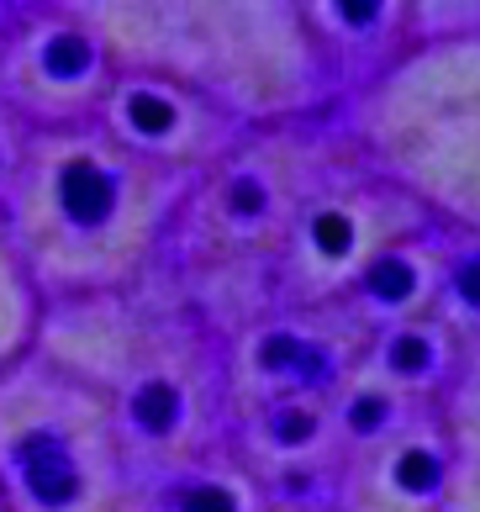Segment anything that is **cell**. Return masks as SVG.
<instances>
[{"instance_id": "7c38bea8", "label": "cell", "mask_w": 480, "mask_h": 512, "mask_svg": "<svg viewBox=\"0 0 480 512\" xmlns=\"http://www.w3.org/2000/svg\"><path fill=\"white\" fill-rule=\"evenodd\" d=\"M259 206H264V191H259V185H248V180H238L233 185V212H259Z\"/></svg>"}, {"instance_id": "8992f818", "label": "cell", "mask_w": 480, "mask_h": 512, "mask_svg": "<svg viewBox=\"0 0 480 512\" xmlns=\"http://www.w3.org/2000/svg\"><path fill=\"white\" fill-rule=\"evenodd\" d=\"M264 365H270V370H285V365H291V370H296V365H317V359L306 354L296 338L280 333V338H270V344H264Z\"/></svg>"}, {"instance_id": "7a4b0ae2", "label": "cell", "mask_w": 480, "mask_h": 512, "mask_svg": "<svg viewBox=\"0 0 480 512\" xmlns=\"http://www.w3.org/2000/svg\"><path fill=\"white\" fill-rule=\"evenodd\" d=\"M64 212L74 217V222H85V227H95V222H106V212H111V180L101 175L95 164H69L64 169Z\"/></svg>"}, {"instance_id": "ba28073f", "label": "cell", "mask_w": 480, "mask_h": 512, "mask_svg": "<svg viewBox=\"0 0 480 512\" xmlns=\"http://www.w3.org/2000/svg\"><path fill=\"white\" fill-rule=\"evenodd\" d=\"M407 286H412V270H407V264H375V291L407 296Z\"/></svg>"}, {"instance_id": "9c48e42d", "label": "cell", "mask_w": 480, "mask_h": 512, "mask_svg": "<svg viewBox=\"0 0 480 512\" xmlns=\"http://www.w3.org/2000/svg\"><path fill=\"white\" fill-rule=\"evenodd\" d=\"M422 365H428V344H422V338H401V344H396V370L417 375Z\"/></svg>"}, {"instance_id": "6da1fadb", "label": "cell", "mask_w": 480, "mask_h": 512, "mask_svg": "<svg viewBox=\"0 0 480 512\" xmlns=\"http://www.w3.org/2000/svg\"><path fill=\"white\" fill-rule=\"evenodd\" d=\"M22 465H27V486L48 507H64L74 497V465H69V454L59 449V439H43V433L22 439Z\"/></svg>"}, {"instance_id": "9a60e30c", "label": "cell", "mask_w": 480, "mask_h": 512, "mask_svg": "<svg viewBox=\"0 0 480 512\" xmlns=\"http://www.w3.org/2000/svg\"><path fill=\"white\" fill-rule=\"evenodd\" d=\"M306 433H312L306 417H280V439H306Z\"/></svg>"}, {"instance_id": "30bf717a", "label": "cell", "mask_w": 480, "mask_h": 512, "mask_svg": "<svg viewBox=\"0 0 480 512\" xmlns=\"http://www.w3.org/2000/svg\"><path fill=\"white\" fill-rule=\"evenodd\" d=\"M401 481H407L412 491H417V486H433V481H438V465L428 460V454H412V460L401 465Z\"/></svg>"}, {"instance_id": "52a82bcc", "label": "cell", "mask_w": 480, "mask_h": 512, "mask_svg": "<svg viewBox=\"0 0 480 512\" xmlns=\"http://www.w3.org/2000/svg\"><path fill=\"white\" fill-rule=\"evenodd\" d=\"M185 512H238V507L222 486H196V491H185Z\"/></svg>"}, {"instance_id": "8fae6325", "label": "cell", "mask_w": 480, "mask_h": 512, "mask_svg": "<svg viewBox=\"0 0 480 512\" xmlns=\"http://www.w3.org/2000/svg\"><path fill=\"white\" fill-rule=\"evenodd\" d=\"M317 238H322V249H328V254L349 249V222H338V217H322V222H317Z\"/></svg>"}, {"instance_id": "4fadbf2b", "label": "cell", "mask_w": 480, "mask_h": 512, "mask_svg": "<svg viewBox=\"0 0 480 512\" xmlns=\"http://www.w3.org/2000/svg\"><path fill=\"white\" fill-rule=\"evenodd\" d=\"M380 417H386V402H359L354 407V428H375Z\"/></svg>"}, {"instance_id": "3957f363", "label": "cell", "mask_w": 480, "mask_h": 512, "mask_svg": "<svg viewBox=\"0 0 480 512\" xmlns=\"http://www.w3.org/2000/svg\"><path fill=\"white\" fill-rule=\"evenodd\" d=\"M132 412H138V423H143L148 433H164V428H175V417H180V396L169 391L164 381H153V386L138 391Z\"/></svg>"}, {"instance_id": "277c9868", "label": "cell", "mask_w": 480, "mask_h": 512, "mask_svg": "<svg viewBox=\"0 0 480 512\" xmlns=\"http://www.w3.org/2000/svg\"><path fill=\"white\" fill-rule=\"evenodd\" d=\"M43 69L53 74V80H74V74H85L90 69V43L85 37H53L48 53H43Z\"/></svg>"}, {"instance_id": "5bb4252c", "label": "cell", "mask_w": 480, "mask_h": 512, "mask_svg": "<svg viewBox=\"0 0 480 512\" xmlns=\"http://www.w3.org/2000/svg\"><path fill=\"white\" fill-rule=\"evenodd\" d=\"M459 291H465L470 301H480V259H470L465 270H459Z\"/></svg>"}, {"instance_id": "5b68a950", "label": "cell", "mask_w": 480, "mask_h": 512, "mask_svg": "<svg viewBox=\"0 0 480 512\" xmlns=\"http://www.w3.org/2000/svg\"><path fill=\"white\" fill-rule=\"evenodd\" d=\"M127 117L138 122L143 132H153V138H159V132H169V122H175V106L159 101V96H132V101H127Z\"/></svg>"}]
</instances>
